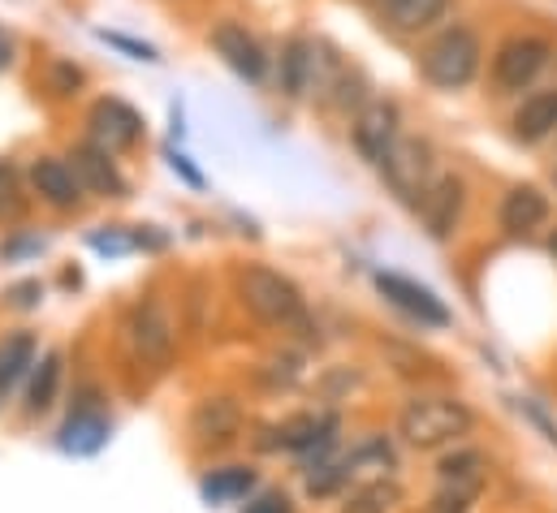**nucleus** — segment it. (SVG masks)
Returning <instances> with one entry per match:
<instances>
[{"instance_id": "nucleus-1", "label": "nucleus", "mask_w": 557, "mask_h": 513, "mask_svg": "<svg viewBox=\"0 0 557 513\" xmlns=\"http://www.w3.org/2000/svg\"><path fill=\"white\" fill-rule=\"evenodd\" d=\"M480 65H484V39L467 22L441 26L416 57L419 78L432 91H462V87H471L475 74H480Z\"/></svg>"}, {"instance_id": "nucleus-2", "label": "nucleus", "mask_w": 557, "mask_h": 513, "mask_svg": "<svg viewBox=\"0 0 557 513\" xmlns=\"http://www.w3.org/2000/svg\"><path fill=\"white\" fill-rule=\"evenodd\" d=\"M234 285H238L243 306H247L260 324H269V328H277V333H311V315H307L302 289H298L289 276H281L277 267H269V263H247V267H238Z\"/></svg>"}, {"instance_id": "nucleus-3", "label": "nucleus", "mask_w": 557, "mask_h": 513, "mask_svg": "<svg viewBox=\"0 0 557 513\" xmlns=\"http://www.w3.org/2000/svg\"><path fill=\"white\" fill-rule=\"evenodd\" d=\"M475 427V410L458 397H416L403 405L398 414V431L411 449H445V445H458L462 436H471Z\"/></svg>"}, {"instance_id": "nucleus-4", "label": "nucleus", "mask_w": 557, "mask_h": 513, "mask_svg": "<svg viewBox=\"0 0 557 513\" xmlns=\"http://www.w3.org/2000/svg\"><path fill=\"white\" fill-rule=\"evenodd\" d=\"M554 61V43L545 35H532V30H519V35H506L493 57H488V87L493 96H523L536 87V78L549 70Z\"/></svg>"}, {"instance_id": "nucleus-5", "label": "nucleus", "mask_w": 557, "mask_h": 513, "mask_svg": "<svg viewBox=\"0 0 557 513\" xmlns=\"http://www.w3.org/2000/svg\"><path fill=\"white\" fill-rule=\"evenodd\" d=\"M126 341L135 350V359L147 363L151 372H164L177 354V324L169 315V306L160 298H143L126 320Z\"/></svg>"}, {"instance_id": "nucleus-6", "label": "nucleus", "mask_w": 557, "mask_h": 513, "mask_svg": "<svg viewBox=\"0 0 557 513\" xmlns=\"http://www.w3.org/2000/svg\"><path fill=\"white\" fill-rule=\"evenodd\" d=\"M381 177H385V186H389L403 203L416 208V199L428 190V182L436 177V173H432V147H428L423 138L403 134V138L394 142V151L381 160Z\"/></svg>"}, {"instance_id": "nucleus-7", "label": "nucleus", "mask_w": 557, "mask_h": 513, "mask_svg": "<svg viewBox=\"0 0 557 513\" xmlns=\"http://www.w3.org/2000/svg\"><path fill=\"white\" fill-rule=\"evenodd\" d=\"M398 138H403V109H398L394 100H368V104L355 113V122H350V142H355V151H359L368 164H376V168H381V160L394 151Z\"/></svg>"}, {"instance_id": "nucleus-8", "label": "nucleus", "mask_w": 557, "mask_h": 513, "mask_svg": "<svg viewBox=\"0 0 557 513\" xmlns=\"http://www.w3.org/2000/svg\"><path fill=\"white\" fill-rule=\"evenodd\" d=\"M376 289L389 306H398L407 320H416L419 328H449V306L411 276H398V272H376Z\"/></svg>"}, {"instance_id": "nucleus-9", "label": "nucleus", "mask_w": 557, "mask_h": 513, "mask_svg": "<svg viewBox=\"0 0 557 513\" xmlns=\"http://www.w3.org/2000/svg\"><path fill=\"white\" fill-rule=\"evenodd\" d=\"M462 208H467V186L454 173H436L428 182V190L416 199L419 221H423V229L432 238H449L458 229V221H462Z\"/></svg>"}, {"instance_id": "nucleus-10", "label": "nucleus", "mask_w": 557, "mask_h": 513, "mask_svg": "<svg viewBox=\"0 0 557 513\" xmlns=\"http://www.w3.org/2000/svg\"><path fill=\"white\" fill-rule=\"evenodd\" d=\"M212 48H216V57H221L238 78H247V83H256V87L269 78V52H264V43H260L247 26H238V22L212 26Z\"/></svg>"}, {"instance_id": "nucleus-11", "label": "nucleus", "mask_w": 557, "mask_h": 513, "mask_svg": "<svg viewBox=\"0 0 557 513\" xmlns=\"http://www.w3.org/2000/svg\"><path fill=\"white\" fill-rule=\"evenodd\" d=\"M337 471H342V492H346V488H355V492H363V488H381V484L394 479V471H398V453L389 449V440L372 436V440H363L359 449H350V453L337 462Z\"/></svg>"}, {"instance_id": "nucleus-12", "label": "nucleus", "mask_w": 557, "mask_h": 513, "mask_svg": "<svg viewBox=\"0 0 557 513\" xmlns=\"http://www.w3.org/2000/svg\"><path fill=\"white\" fill-rule=\"evenodd\" d=\"M87 129H91V142H100L104 151H126V147H135L143 138V117L126 104V100H117V96H104V100H96L91 104V113H87Z\"/></svg>"}, {"instance_id": "nucleus-13", "label": "nucleus", "mask_w": 557, "mask_h": 513, "mask_svg": "<svg viewBox=\"0 0 557 513\" xmlns=\"http://www.w3.org/2000/svg\"><path fill=\"white\" fill-rule=\"evenodd\" d=\"M30 186H35V195H39L48 208H57V212L83 208V182H78L74 164H65L61 155H39V160L30 164Z\"/></svg>"}, {"instance_id": "nucleus-14", "label": "nucleus", "mask_w": 557, "mask_h": 513, "mask_svg": "<svg viewBox=\"0 0 557 513\" xmlns=\"http://www.w3.org/2000/svg\"><path fill=\"white\" fill-rule=\"evenodd\" d=\"M368 4L389 35H423L445 22L454 0H368Z\"/></svg>"}, {"instance_id": "nucleus-15", "label": "nucleus", "mask_w": 557, "mask_h": 513, "mask_svg": "<svg viewBox=\"0 0 557 513\" xmlns=\"http://www.w3.org/2000/svg\"><path fill=\"white\" fill-rule=\"evenodd\" d=\"M549 221V195L541 186H510L497 208V225L510 238H528Z\"/></svg>"}, {"instance_id": "nucleus-16", "label": "nucleus", "mask_w": 557, "mask_h": 513, "mask_svg": "<svg viewBox=\"0 0 557 513\" xmlns=\"http://www.w3.org/2000/svg\"><path fill=\"white\" fill-rule=\"evenodd\" d=\"M510 134L515 142L523 147H536L545 138L557 134V87H541V91H528L519 100V109L510 113Z\"/></svg>"}, {"instance_id": "nucleus-17", "label": "nucleus", "mask_w": 557, "mask_h": 513, "mask_svg": "<svg viewBox=\"0 0 557 513\" xmlns=\"http://www.w3.org/2000/svg\"><path fill=\"white\" fill-rule=\"evenodd\" d=\"M70 160H74V173H78L83 190H96L104 199H126L131 186H126L122 168L113 164V151H104L100 142H78Z\"/></svg>"}, {"instance_id": "nucleus-18", "label": "nucleus", "mask_w": 557, "mask_h": 513, "mask_svg": "<svg viewBox=\"0 0 557 513\" xmlns=\"http://www.w3.org/2000/svg\"><path fill=\"white\" fill-rule=\"evenodd\" d=\"M238 427H243V410H238V401H230V397H208V401H199V410H195V418H190V436L199 440V445H230V440H238Z\"/></svg>"}, {"instance_id": "nucleus-19", "label": "nucleus", "mask_w": 557, "mask_h": 513, "mask_svg": "<svg viewBox=\"0 0 557 513\" xmlns=\"http://www.w3.org/2000/svg\"><path fill=\"white\" fill-rule=\"evenodd\" d=\"M109 431H113L109 414L96 410V405H83V410H74L70 423L61 427V449H65V453H78V458L100 453V449L109 445Z\"/></svg>"}, {"instance_id": "nucleus-20", "label": "nucleus", "mask_w": 557, "mask_h": 513, "mask_svg": "<svg viewBox=\"0 0 557 513\" xmlns=\"http://www.w3.org/2000/svg\"><path fill=\"white\" fill-rule=\"evenodd\" d=\"M315 83V43L307 35H289L281 48V91L289 100H302Z\"/></svg>"}, {"instance_id": "nucleus-21", "label": "nucleus", "mask_w": 557, "mask_h": 513, "mask_svg": "<svg viewBox=\"0 0 557 513\" xmlns=\"http://www.w3.org/2000/svg\"><path fill=\"white\" fill-rule=\"evenodd\" d=\"M35 337L30 333H9L4 341H0V401L17 388V380H26L30 376V367H35Z\"/></svg>"}, {"instance_id": "nucleus-22", "label": "nucleus", "mask_w": 557, "mask_h": 513, "mask_svg": "<svg viewBox=\"0 0 557 513\" xmlns=\"http://www.w3.org/2000/svg\"><path fill=\"white\" fill-rule=\"evenodd\" d=\"M57 388H61V354L48 350L35 367H30V388H26V414H44L52 401H57Z\"/></svg>"}, {"instance_id": "nucleus-23", "label": "nucleus", "mask_w": 557, "mask_h": 513, "mask_svg": "<svg viewBox=\"0 0 557 513\" xmlns=\"http://www.w3.org/2000/svg\"><path fill=\"white\" fill-rule=\"evenodd\" d=\"M256 492V471L251 466H225V471H212L203 479V497L212 505H230V501H247Z\"/></svg>"}, {"instance_id": "nucleus-24", "label": "nucleus", "mask_w": 557, "mask_h": 513, "mask_svg": "<svg viewBox=\"0 0 557 513\" xmlns=\"http://www.w3.org/2000/svg\"><path fill=\"white\" fill-rule=\"evenodd\" d=\"M436 479L441 484H471V488H484L488 479V458L480 449H454L449 458L436 462Z\"/></svg>"}, {"instance_id": "nucleus-25", "label": "nucleus", "mask_w": 557, "mask_h": 513, "mask_svg": "<svg viewBox=\"0 0 557 513\" xmlns=\"http://www.w3.org/2000/svg\"><path fill=\"white\" fill-rule=\"evenodd\" d=\"M484 488H471V484H441V492L428 501L423 513H471V505L480 501Z\"/></svg>"}, {"instance_id": "nucleus-26", "label": "nucleus", "mask_w": 557, "mask_h": 513, "mask_svg": "<svg viewBox=\"0 0 557 513\" xmlns=\"http://www.w3.org/2000/svg\"><path fill=\"white\" fill-rule=\"evenodd\" d=\"M389 501H398V488H394V484H381V488L355 492L342 513H389Z\"/></svg>"}, {"instance_id": "nucleus-27", "label": "nucleus", "mask_w": 557, "mask_h": 513, "mask_svg": "<svg viewBox=\"0 0 557 513\" xmlns=\"http://www.w3.org/2000/svg\"><path fill=\"white\" fill-rule=\"evenodd\" d=\"M0 216H22V195H17V173L9 160H0Z\"/></svg>"}, {"instance_id": "nucleus-28", "label": "nucleus", "mask_w": 557, "mask_h": 513, "mask_svg": "<svg viewBox=\"0 0 557 513\" xmlns=\"http://www.w3.org/2000/svg\"><path fill=\"white\" fill-rule=\"evenodd\" d=\"M48 87H52L61 100H65V96H78V87H83V70H78V65H70V61H57V65H52Z\"/></svg>"}, {"instance_id": "nucleus-29", "label": "nucleus", "mask_w": 557, "mask_h": 513, "mask_svg": "<svg viewBox=\"0 0 557 513\" xmlns=\"http://www.w3.org/2000/svg\"><path fill=\"white\" fill-rule=\"evenodd\" d=\"M100 39L113 43V48H122V52H131L135 61H160L156 48H151V43H139V39H126V35H113V30H100Z\"/></svg>"}, {"instance_id": "nucleus-30", "label": "nucleus", "mask_w": 557, "mask_h": 513, "mask_svg": "<svg viewBox=\"0 0 557 513\" xmlns=\"http://www.w3.org/2000/svg\"><path fill=\"white\" fill-rule=\"evenodd\" d=\"M243 513H289V501H285L281 492H264L260 501H251Z\"/></svg>"}, {"instance_id": "nucleus-31", "label": "nucleus", "mask_w": 557, "mask_h": 513, "mask_svg": "<svg viewBox=\"0 0 557 513\" xmlns=\"http://www.w3.org/2000/svg\"><path fill=\"white\" fill-rule=\"evenodd\" d=\"M523 410L532 414V423H536V427H541V431H545V436H549V440H554V445H557V427H554V423H549V414H545V410H541L536 401H523Z\"/></svg>"}, {"instance_id": "nucleus-32", "label": "nucleus", "mask_w": 557, "mask_h": 513, "mask_svg": "<svg viewBox=\"0 0 557 513\" xmlns=\"http://www.w3.org/2000/svg\"><path fill=\"white\" fill-rule=\"evenodd\" d=\"M35 293H39V285H35V280H26V285H17V289H9V298H13V306H35Z\"/></svg>"}, {"instance_id": "nucleus-33", "label": "nucleus", "mask_w": 557, "mask_h": 513, "mask_svg": "<svg viewBox=\"0 0 557 513\" xmlns=\"http://www.w3.org/2000/svg\"><path fill=\"white\" fill-rule=\"evenodd\" d=\"M173 168H177V173H182L190 186H203V177H199V173L190 168V160H186V155H177V151H173Z\"/></svg>"}, {"instance_id": "nucleus-34", "label": "nucleus", "mask_w": 557, "mask_h": 513, "mask_svg": "<svg viewBox=\"0 0 557 513\" xmlns=\"http://www.w3.org/2000/svg\"><path fill=\"white\" fill-rule=\"evenodd\" d=\"M9 57H13V43H9V35H4V30H0V70H4V65H9Z\"/></svg>"}, {"instance_id": "nucleus-35", "label": "nucleus", "mask_w": 557, "mask_h": 513, "mask_svg": "<svg viewBox=\"0 0 557 513\" xmlns=\"http://www.w3.org/2000/svg\"><path fill=\"white\" fill-rule=\"evenodd\" d=\"M549 255L557 259V229H554V234H549Z\"/></svg>"}]
</instances>
